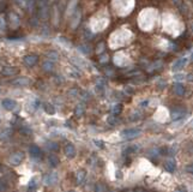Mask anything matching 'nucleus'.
Instances as JSON below:
<instances>
[{
	"label": "nucleus",
	"instance_id": "f257e3e1",
	"mask_svg": "<svg viewBox=\"0 0 193 192\" xmlns=\"http://www.w3.org/2000/svg\"><path fill=\"white\" fill-rule=\"evenodd\" d=\"M142 133V130L138 127H133V129H126L124 131H121V138L124 141H132L137 137H139Z\"/></svg>",
	"mask_w": 193,
	"mask_h": 192
},
{
	"label": "nucleus",
	"instance_id": "f03ea898",
	"mask_svg": "<svg viewBox=\"0 0 193 192\" xmlns=\"http://www.w3.org/2000/svg\"><path fill=\"white\" fill-rule=\"evenodd\" d=\"M23 160H24V153L23 151H16L10 156L9 162H10L11 166H18V164H21V162Z\"/></svg>",
	"mask_w": 193,
	"mask_h": 192
},
{
	"label": "nucleus",
	"instance_id": "7ed1b4c3",
	"mask_svg": "<svg viewBox=\"0 0 193 192\" xmlns=\"http://www.w3.org/2000/svg\"><path fill=\"white\" fill-rule=\"evenodd\" d=\"M58 174L55 172H52V173H48L45 175L43 178V184L46 186H54L56 182H58Z\"/></svg>",
	"mask_w": 193,
	"mask_h": 192
},
{
	"label": "nucleus",
	"instance_id": "20e7f679",
	"mask_svg": "<svg viewBox=\"0 0 193 192\" xmlns=\"http://www.w3.org/2000/svg\"><path fill=\"white\" fill-rule=\"evenodd\" d=\"M186 113H187V111H186L185 108H182V107H176V108H174V109L171 111L170 117H171L173 120H179V119H182V118L186 115Z\"/></svg>",
	"mask_w": 193,
	"mask_h": 192
},
{
	"label": "nucleus",
	"instance_id": "39448f33",
	"mask_svg": "<svg viewBox=\"0 0 193 192\" xmlns=\"http://www.w3.org/2000/svg\"><path fill=\"white\" fill-rule=\"evenodd\" d=\"M187 63H188V59H187V58H180L179 60H176V61L173 64L171 70H173L174 72H177V71L182 70V68L187 65Z\"/></svg>",
	"mask_w": 193,
	"mask_h": 192
},
{
	"label": "nucleus",
	"instance_id": "423d86ee",
	"mask_svg": "<svg viewBox=\"0 0 193 192\" xmlns=\"http://www.w3.org/2000/svg\"><path fill=\"white\" fill-rule=\"evenodd\" d=\"M64 154L68 157V159H73L76 156V148L72 143H67L64 147Z\"/></svg>",
	"mask_w": 193,
	"mask_h": 192
},
{
	"label": "nucleus",
	"instance_id": "0eeeda50",
	"mask_svg": "<svg viewBox=\"0 0 193 192\" xmlns=\"http://www.w3.org/2000/svg\"><path fill=\"white\" fill-rule=\"evenodd\" d=\"M1 106L6 109V111H13L17 107V102L12 99H5L1 101Z\"/></svg>",
	"mask_w": 193,
	"mask_h": 192
},
{
	"label": "nucleus",
	"instance_id": "6e6552de",
	"mask_svg": "<svg viewBox=\"0 0 193 192\" xmlns=\"http://www.w3.org/2000/svg\"><path fill=\"white\" fill-rule=\"evenodd\" d=\"M29 154L34 159H41L42 157V150L37 145H35V144L29 147Z\"/></svg>",
	"mask_w": 193,
	"mask_h": 192
},
{
	"label": "nucleus",
	"instance_id": "1a4fd4ad",
	"mask_svg": "<svg viewBox=\"0 0 193 192\" xmlns=\"http://www.w3.org/2000/svg\"><path fill=\"white\" fill-rule=\"evenodd\" d=\"M12 85H16V86H27L30 84V79H28L27 77H18L16 79H13L11 82Z\"/></svg>",
	"mask_w": 193,
	"mask_h": 192
},
{
	"label": "nucleus",
	"instance_id": "9d476101",
	"mask_svg": "<svg viewBox=\"0 0 193 192\" xmlns=\"http://www.w3.org/2000/svg\"><path fill=\"white\" fill-rule=\"evenodd\" d=\"M37 57L36 55H34V54H30V55H25L24 58H23V61H24V64L28 66V67H33L36 63H37Z\"/></svg>",
	"mask_w": 193,
	"mask_h": 192
},
{
	"label": "nucleus",
	"instance_id": "9b49d317",
	"mask_svg": "<svg viewBox=\"0 0 193 192\" xmlns=\"http://www.w3.org/2000/svg\"><path fill=\"white\" fill-rule=\"evenodd\" d=\"M86 178V170L85 169H78L77 173H76V184L77 185H80Z\"/></svg>",
	"mask_w": 193,
	"mask_h": 192
},
{
	"label": "nucleus",
	"instance_id": "f8f14e48",
	"mask_svg": "<svg viewBox=\"0 0 193 192\" xmlns=\"http://www.w3.org/2000/svg\"><path fill=\"white\" fill-rule=\"evenodd\" d=\"M17 73H18V70L15 68V67H10V66H6V67H4L1 70V74L3 76H7V77L13 76V74H17Z\"/></svg>",
	"mask_w": 193,
	"mask_h": 192
},
{
	"label": "nucleus",
	"instance_id": "ddd939ff",
	"mask_svg": "<svg viewBox=\"0 0 193 192\" xmlns=\"http://www.w3.org/2000/svg\"><path fill=\"white\" fill-rule=\"evenodd\" d=\"M48 163H49V166H50V167L55 168V167H58V166H59L60 160H59V157H58L55 154H50V155L48 156Z\"/></svg>",
	"mask_w": 193,
	"mask_h": 192
},
{
	"label": "nucleus",
	"instance_id": "4468645a",
	"mask_svg": "<svg viewBox=\"0 0 193 192\" xmlns=\"http://www.w3.org/2000/svg\"><path fill=\"white\" fill-rule=\"evenodd\" d=\"M163 167H164V169L168 170V172H174V170L176 169V163H175L174 160H167V161L163 163Z\"/></svg>",
	"mask_w": 193,
	"mask_h": 192
},
{
	"label": "nucleus",
	"instance_id": "2eb2a0df",
	"mask_svg": "<svg viewBox=\"0 0 193 192\" xmlns=\"http://www.w3.org/2000/svg\"><path fill=\"white\" fill-rule=\"evenodd\" d=\"M173 91H174L175 95L182 96V95L185 94V86H183L182 84H180V83H176V84H174V86H173Z\"/></svg>",
	"mask_w": 193,
	"mask_h": 192
},
{
	"label": "nucleus",
	"instance_id": "dca6fc26",
	"mask_svg": "<svg viewBox=\"0 0 193 192\" xmlns=\"http://www.w3.org/2000/svg\"><path fill=\"white\" fill-rule=\"evenodd\" d=\"M37 179L36 178H33L30 181H29V185H28V191L29 192H35V190L37 188Z\"/></svg>",
	"mask_w": 193,
	"mask_h": 192
},
{
	"label": "nucleus",
	"instance_id": "f3484780",
	"mask_svg": "<svg viewBox=\"0 0 193 192\" xmlns=\"http://www.w3.org/2000/svg\"><path fill=\"white\" fill-rule=\"evenodd\" d=\"M121 111H122V105H121V103H115V105H113V107H112V113H113V115H119V114L121 113Z\"/></svg>",
	"mask_w": 193,
	"mask_h": 192
},
{
	"label": "nucleus",
	"instance_id": "a211bd4d",
	"mask_svg": "<svg viewBox=\"0 0 193 192\" xmlns=\"http://www.w3.org/2000/svg\"><path fill=\"white\" fill-rule=\"evenodd\" d=\"M84 111H85L84 105L79 103V105H77V106H76V108H74V114H76L77 117H82V115L84 114Z\"/></svg>",
	"mask_w": 193,
	"mask_h": 192
},
{
	"label": "nucleus",
	"instance_id": "6ab92c4d",
	"mask_svg": "<svg viewBox=\"0 0 193 192\" xmlns=\"http://www.w3.org/2000/svg\"><path fill=\"white\" fill-rule=\"evenodd\" d=\"M46 147H47V149L49 151H58L59 150V144L55 143V142H48L46 144Z\"/></svg>",
	"mask_w": 193,
	"mask_h": 192
},
{
	"label": "nucleus",
	"instance_id": "aec40b11",
	"mask_svg": "<svg viewBox=\"0 0 193 192\" xmlns=\"http://www.w3.org/2000/svg\"><path fill=\"white\" fill-rule=\"evenodd\" d=\"M42 67H43V70H45V71H47V72H50V71L53 70L54 65H53L52 60H47V61H45V63L42 64Z\"/></svg>",
	"mask_w": 193,
	"mask_h": 192
},
{
	"label": "nucleus",
	"instance_id": "412c9836",
	"mask_svg": "<svg viewBox=\"0 0 193 192\" xmlns=\"http://www.w3.org/2000/svg\"><path fill=\"white\" fill-rule=\"evenodd\" d=\"M95 192H107V186L102 182H97L95 186Z\"/></svg>",
	"mask_w": 193,
	"mask_h": 192
},
{
	"label": "nucleus",
	"instance_id": "4be33fe9",
	"mask_svg": "<svg viewBox=\"0 0 193 192\" xmlns=\"http://www.w3.org/2000/svg\"><path fill=\"white\" fill-rule=\"evenodd\" d=\"M45 111H46L48 114H50V115L55 113V108H54V106L50 105V103H47V105L45 106Z\"/></svg>",
	"mask_w": 193,
	"mask_h": 192
},
{
	"label": "nucleus",
	"instance_id": "5701e85b",
	"mask_svg": "<svg viewBox=\"0 0 193 192\" xmlns=\"http://www.w3.org/2000/svg\"><path fill=\"white\" fill-rule=\"evenodd\" d=\"M107 121H108L112 126H114V125H117V124L119 123V119L117 118V115H112V117H109V118L107 119Z\"/></svg>",
	"mask_w": 193,
	"mask_h": 192
},
{
	"label": "nucleus",
	"instance_id": "b1692460",
	"mask_svg": "<svg viewBox=\"0 0 193 192\" xmlns=\"http://www.w3.org/2000/svg\"><path fill=\"white\" fill-rule=\"evenodd\" d=\"M47 57L49 58V60H58L59 54H58L56 52H49V53L47 54Z\"/></svg>",
	"mask_w": 193,
	"mask_h": 192
},
{
	"label": "nucleus",
	"instance_id": "393cba45",
	"mask_svg": "<svg viewBox=\"0 0 193 192\" xmlns=\"http://www.w3.org/2000/svg\"><path fill=\"white\" fill-rule=\"evenodd\" d=\"M130 119H131V121H137V120H139V119H140V113H138V112H133V113L131 114Z\"/></svg>",
	"mask_w": 193,
	"mask_h": 192
},
{
	"label": "nucleus",
	"instance_id": "a878e982",
	"mask_svg": "<svg viewBox=\"0 0 193 192\" xmlns=\"http://www.w3.org/2000/svg\"><path fill=\"white\" fill-rule=\"evenodd\" d=\"M78 49L82 52V53H84V54H90V49H89V47H86V46H79L78 47Z\"/></svg>",
	"mask_w": 193,
	"mask_h": 192
},
{
	"label": "nucleus",
	"instance_id": "bb28decb",
	"mask_svg": "<svg viewBox=\"0 0 193 192\" xmlns=\"http://www.w3.org/2000/svg\"><path fill=\"white\" fill-rule=\"evenodd\" d=\"M7 188V182L4 179H0V191H5Z\"/></svg>",
	"mask_w": 193,
	"mask_h": 192
},
{
	"label": "nucleus",
	"instance_id": "cd10ccee",
	"mask_svg": "<svg viewBox=\"0 0 193 192\" xmlns=\"http://www.w3.org/2000/svg\"><path fill=\"white\" fill-rule=\"evenodd\" d=\"M21 132L28 136V135H30V133H31V130H30L29 127H27V126H23V127L21 129Z\"/></svg>",
	"mask_w": 193,
	"mask_h": 192
},
{
	"label": "nucleus",
	"instance_id": "c85d7f7f",
	"mask_svg": "<svg viewBox=\"0 0 193 192\" xmlns=\"http://www.w3.org/2000/svg\"><path fill=\"white\" fill-rule=\"evenodd\" d=\"M94 143H95V145H96V147H99V148H101V149H102V148H105L103 142H102V141H100V139H95V141H94Z\"/></svg>",
	"mask_w": 193,
	"mask_h": 192
},
{
	"label": "nucleus",
	"instance_id": "c756f323",
	"mask_svg": "<svg viewBox=\"0 0 193 192\" xmlns=\"http://www.w3.org/2000/svg\"><path fill=\"white\" fill-rule=\"evenodd\" d=\"M174 79H175L176 82H180V80L185 79V76H183V74H181V73H177V74H175V76H174Z\"/></svg>",
	"mask_w": 193,
	"mask_h": 192
},
{
	"label": "nucleus",
	"instance_id": "7c9ffc66",
	"mask_svg": "<svg viewBox=\"0 0 193 192\" xmlns=\"http://www.w3.org/2000/svg\"><path fill=\"white\" fill-rule=\"evenodd\" d=\"M186 172L189 174H193V163H189L186 166Z\"/></svg>",
	"mask_w": 193,
	"mask_h": 192
},
{
	"label": "nucleus",
	"instance_id": "2f4dec72",
	"mask_svg": "<svg viewBox=\"0 0 193 192\" xmlns=\"http://www.w3.org/2000/svg\"><path fill=\"white\" fill-rule=\"evenodd\" d=\"M103 90H105L103 84H97V85H96V91H97V92H102Z\"/></svg>",
	"mask_w": 193,
	"mask_h": 192
},
{
	"label": "nucleus",
	"instance_id": "473e14b6",
	"mask_svg": "<svg viewBox=\"0 0 193 192\" xmlns=\"http://www.w3.org/2000/svg\"><path fill=\"white\" fill-rule=\"evenodd\" d=\"M82 95H83V96H82L83 100H89V99H90V94H89L88 91H83Z\"/></svg>",
	"mask_w": 193,
	"mask_h": 192
},
{
	"label": "nucleus",
	"instance_id": "72a5a7b5",
	"mask_svg": "<svg viewBox=\"0 0 193 192\" xmlns=\"http://www.w3.org/2000/svg\"><path fill=\"white\" fill-rule=\"evenodd\" d=\"M176 192H187V190H186V187L185 186H179L177 188H176Z\"/></svg>",
	"mask_w": 193,
	"mask_h": 192
},
{
	"label": "nucleus",
	"instance_id": "f704fd0d",
	"mask_svg": "<svg viewBox=\"0 0 193 192\" xmlns=\"http://www.w3.org/2000/svg\"><path fill=\"white\" fill-rule=\"evenodd\" d=\"M0 29H5V21H4V18H0Z\"/></svg>",
	"mask_w": 193,
	"mask_h": 192
},
{
	"label": "nucleus",
	"instance_id": "c9c22d12",
	"mask_svg": "<svg viewBox=\"0 0 193 192\" xmlns=\"http://www.w3.org/2000/svg\"><path fill=\"white\" fill-rule=\"evenodd\" d=\"M148 103H149V100H145V101L140 102V107H146V106H148Z\"/></svg>",
	"mask_w": 193,
	"mask_h": 192
},
{
	"label": "nucleus",
	"instance_id": "e433bc0d",
	"mask_svg": "<svg viewBox=\"0 0 193 192\" xmlns=\"http://www.w3.org/2000/svg\"><path fill=\"white\" fill-rule=\"evenodd\" d=\"M68 94H72V95H77V94H78V90H73V89H72V90H70V91H68Z\"/></svg>",
	"mask_w": 193,
	"mask_h": 192
},
{
	"label": "nucleus",
	"instance_id": "4c0bfd02",
	"mask_svg": "<svg viewBox=\"0 0 193 192\" xmlns=\"http://www.w3.org/2000/svg\"><path fill=\"white\" fill-rule=\"evenodd\" d=\"M187 79H188L189 82H192V80H193V74H192V73H191V74H188V78H187Z\"/></svg>",
	"mask_w": 193,
	"mask_h": 192
},
{
	"label": "nucleus",
	"instance_id": "58836bf2",
	"mask_svg": "<svg viewBox=\"0 0 193 192\" xmlns=\"http://www.w3.org/2000/svg\"><path fill=\"white\" fill-rule=\"evenodd\" d=\"M134 192H146V191H144V190H142V188H138V190L134 191Z\"/></svg>",
	"mask_w": 193,
	"mask_h": 192
},
{
	"label": "nucleus",
	"instance_id": "ea45409f",
	"mask_svg": "<svg viewBox=\"0 0 193 192\" xmlns=\"http://www.w3.org/2000/svg\"><path fill=\"white\" fill-rule=\"evenodd\" d=\"M117 173H118V178H121V176H122V175H121V174H120V173H121V172H120V170H118V172H117Z\"/></svg>",
	"mask_w": 193,
	"mask_h": 192
},
{
	"label": "nucleus",
	"instance_id": "a19ab883",
	"mask_svg": "<svg viewBox=\"0 0 193 192\" xmlns=\"http://www.w3.org/2000/svg\"><path fill=\"white\" fill-rule=\"evenodd\" d=\"M126 192H134V191H132V190H128V191H126Z\"/></svg>",
	"mask_w": 193,
	"mask_h": 192
},
{
	"label": "nucleus",
	"instance_id": "79ce46f5",
	"mask_svg": "<svg viewBox=\"0 0 193 192\" xmlns=\"http://www.w3.org/2000/svg\"><path fill=\"white\" fill-rule=\"evenodd\" d=\"M192 31H193V24H192Z\"/></svg>",
	"mask_w": 193,
	"mask_h": 192
},
{
	"label": "nucleus",
	"instance_id": "37998d69",
	"mask_svg": "<svg viewBox=\"0 0 193 192\" xmlns=\"http://www.w3.org/2000/svg\"><path fill=\"white\" fill-rule=\"evenodd\" d=\"M192 60H193V54H192Z\"/></svg>",
	"mask_w": 193,
	"mask_h": 192
},
{
	"label": "nucleus",
	"instance_id": "c03bdc74",
	"mask_svg": "<svg viewBox=\"0 0 193 192\" xmlns=\"http://www.w3.org/2000/svg\"><path fill=\"white\" fill-rule=\"evenodd\" d=\"M192 192H193V191H192Z\"/></svg>",
	"mask_w": 193,
	"mask_h": 192
}]
</instances>
